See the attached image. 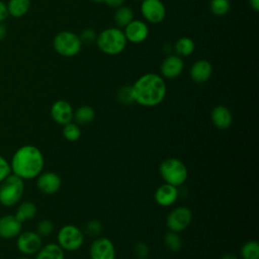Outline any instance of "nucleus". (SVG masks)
Returning <instances> with one entry per match:
<instances>
[{"instance_id": "6", "label": "nucleus", "mask_w": 259, "mask_h": 259, "mask_svg": "<svg viewBox=\"0 0 259 259\" xmlns=\"http://www.w3.org/2000/svg\"><path fill=\"white\" fill-rule=\"evenodd\" d=\"M53 46L55 51L64 57H74L80 51L82 42L79 35L72 31H61L54 37Z\"/></svg>"}, {"instance_id": "39", "label": "nucleus", "mask_w": 259, "mask_h": 259, "mask_svg": "<svg viewBox=\"0 0 259 259\" xmlns=\"http://www.w3.org/2000/svg\"><path fill=\"white\" fill-rule=\"evenodd\" d=\"M6 31V26L2 22H0V40H2L5 37Z\"/></svg>"}, {"instance_id": "35", "label": "nucleus", "mask_w": 259, "mask_h": 259, "mask_svg": "<svg viewBox=\"0 0 259 259\" xmlns=\"http://www.w3.org/2000/svg\"><path fill=\"white\" fill-rule=\"evenodd\" d=\"M80 40L81 42L83 44H91L93 41L96 40V37H97V34L96 32L93 30V29H90V28H87V29H84L81 34H80Z\"/></svg>"}, {"instance_id": "27", "label": "nucleus", "mask_w": 259, "mask_h": 259, "mask_svg": "<svg viewBox=\"0 0 259 259\" xmlns=\"http://www.w3.org/2000/svg\"><path fill=\"white\" fill-rule=\"evenodd\" d=\"M164 244L166 248L172 252L179 251L182 247V240L178 233L169 231L164 237Z\"/></svg>"}, {"instance_id": "38", "label": "nucleus", "mask_w": 259, "mask_h": 259, "mask_svg": "<svg viewBox=\"0 0 259 259\" xmlns=\"http://www.w3.org/2000/svg\"><path fill=\"white\" fill-rule=\"evenodd\" d=\"M249 3L254 11H259V0H249Z\"/></svg>"}, {"instance_id": "30", "label": "nucleus", "mask_w": 259, "mask_h": 259, "mask_svg": "<svg viewBox=\"0 0 259 259\" xmlns=\"http://www.w3.org/2000/svg\"><path fill=\"white\" fill-rule=\"evenodd\" d=\"M117 99L119 102L123 104H131L135 102L134 96H133V91H132V86H122L118 89L117 91Z\"/></svg>"}, {"instance_id": "42", "label": "nucleus", "mask_w": 259, "mask_h": 259, "mask_svg": "<svg viewBox=\"0 0 259 259\" xmlns=\"http://www.w3.org/2000/svg\"><path fill=\"white\" fill-rule=\"evenodd\" d=\"M18 259H30V258H28V257H20Z\"/></svg>"}, {"instance_id": "5", "label": "nucleus", "mask_w": 259, "mask_h": 259, "mask_svg": "<svg viewBox=\"0 0 259 259\" xmlns=\"http://www.w3.org/2000/svg\"><path fill=\"white\" fill-rule=\"evenodd\" d=\"M24 191L23 179L14 174L0 182V203L3 206H13L19 202Z\"/></svg>"}, {"instance_id": "23", "label": "nucleus", "mask_w": 259, "mask_h": 259, "mask_svg": "<svg viewBox=\"0 0 259 259\" xmlns=\"http://www.w3.org/2000/svg\"><path fill=\"white\" fill-rule=\"evenodd\" d=\"M95 117L94 109L89 105H83L76 109L73 118L78 125H86L93 121Z\"/></svg>"}, {"instance_id": "43", "label": "nucleus", "mask_w": 259, "mask_h": 259, "mask_svg": "<svg viewBox=\"0 0 259 259\" xmlns=\"http://www.w3.org/2000/svg\"><path fill=\"white\" fill-rule=\"evenodd\" d=\"M137 1H143V0H137Z\"/></svg>"}, {"instance_id": "26", "label": "nucleus", "mask_w": 259, "mask_h": 259, "mask_svg": "<svg viewBox=\"0 0 259 259\" xmlns=\"http://www.w3.org/2000/svg\"><path fill=\"white\" fill-rule=\"evenodd\" d=\"M241 256L243 259H259V244L251 240L246 242L241 248Z\"/></svg>"}, {"instance_id": "11", "label": "nucleus", "mask_w": 259, "mask_h": 259, "mask_svg": "<svg viewBox=\"0 0 259 259\" xmlns=\"http://www.w3.org/2000/svg\"><path fill=\"white\" fill-rule=\"evenodd\" d=\"M141 12L143 17L151 23L161 22L166 15V9L161 0H143Z\"/></svg>"}, {"instance_id": "32", "label": "nucleus", "mask_w": 259, "mask_h": 259, "mask_svg": "<svg viewBox=\"0 0 259 259\" xmlns=\"http://www.w3.org/2000/svg\"><path fill=\"white\" fill-rule=\"evenodd\" d=\"M102 231V225L97 220H92L88 222L85 226V232L91 237H97Z\"/></svg>"}, {"instance_id": "13", "label": "nucleus", "mask_w": 259, "mask_h": 259, "mask_svg": "<svg viewBox=\"0 0 259 259\" xmlns=\"http://www.w3.org/2000/svg\"><path fill=\"white\" fill-rule=\"evenodd\" d=\"M127 41L133 44H140L147 39L149 35V27L142 20H132L123 31Z\"/></svg>"}, {"instance_id": "37", "label": "nucleus", "mask_w": 259, "mask_h": 259, "mask_svg": "<svg viewBox=\"0 0 259 259\" xmlns=\"http://www.w3.org/2000/svg\"><path fill=\"white\" fill-rule=\"evenodd\" d=\"M103 2H105L108 6L112 8H117L119 6H122L124 0H104Z\"/></svg>"}, {"instance_id": "31", "label": "nucleus", "mask_w": 259, "mask_h": 259, "mask_svg": "<svg viewBox=\"0 0 259 259\" xmlns=\"http://www.w3.org/2000/svg\"><path fill=\"white\" fill-rule=\"evenodd\" d=\"M54 224L50 220H41L36 225V233L40 237H47L50 236L54 232Z\"/></svg>"}, {"instance_id": "25", "label": "nucleus", "mask_w": 259, "mask_h": 259, "mask_svg": "<svg viewBox=\"0 0 259 259\" xmlns=\"http://www.w3.org/2000/svg\"><path fill=\"white\" fill-rule=\"evenodd\" d=\"M194 48H195L194 41L190 37H186V36L179 38L174 46L175 52L179 57L190 56L193 53Z\"/></svg>"}, {"instance_id": "24", "label": "nucleus", "mask_w": 259, "mask_h": 259, "mask_svg": "<svg viewBox=\"0 0 259 259\" xmlns=\"http://www.w3.org/2000/svg\"><path fill=\"white\" fill-rule=\"evenodd\" d=\"M113 19L118 28L125 27L132 20H134V12L126 6H119L114 12Z\"/></svg>"}, {"instance_id": "19", "label": "nucleus", "mask_w": 259, "mask_h": 259, "mask_svg": "<svg viewBox=\"0 0 259 259\" xmlns=\"http://www.w3.org/2000/svg\"><path fill=\"white\" fill-rule=\"evenodd\" d=\"M210 119L213 125L220 130L229 128L233 122L231 111L224 105H218L213 107L210 113Z\"/></svg>"}, {"instance_id": "18", "label": "nucleus", "mask_w": 259, "mask_h": 259, "mask_svg": "<svg viewBox=\"0 0 259 259\" xmlns=\"http://www.w3.org/2000/svg\"><path fill=\"white\" fill-rule=\"evenodd\" d=\"M190 78L196 83H204L206 82L211 74L212 67L211 64L206 60L196 61L190 68Z\"/></svg>"}, {"instance_id": "7", "label": "nucleus", "mask_w": 259, "mask_h": 259, "mask_svg": "<svg viewBox=\"0 0 259 259\" xmlns=\"http://www.w3.org/2000/svg\"><path fill=\"white\" fill-rule=\"evenodd\" d=\"M58 245L65 251H77L84 243V234L76 226L65 225L58 232Z\"/></svg>"}, {"instance_id": "1", "label": "nucleus", "mask_w": 259, "mask_h": 259, "mask_svg": "<svg viewBox=\"0 0 259 259\" xmlns=\"http://www.w3.org/2000/svg\"><path fill=\"white\" fill-rule=\"evenodd\" d=\"M45 165V159L40 150L32 145L18 148L10 161L11 173L21 179L36 178Z\"/></svg>"}, {"instance_id": "33", "label": "nucleus", "mask_w": 259, "mask_h": 259, "mask_svg": "<svg viewBox=\"0 0 259 259\" xmlns=\"http://www.w3.org/2000/svg\"><path fill=\"white\" fill-rule=\"evenodd\" d=\"M134 252L139 259H146L149 254V247L144 242H138L134 247Z\"/></svg>"}, {"instance_id": "21", "label": "nucleus", "mask_w": 259, "mask_h": 259, "mask_svg": "<svg viewBox=\"0 0 259 259\" xmlns=\"http://www.w3.org/2000/svg\"><path fill=\"white\" fill-rule=\"evenodd\" d=\"M6 6L8 15L19 18L27 13L30 7V0H9Z\"/></svg>"}, {"instance_id": "20", "label": "nucleus", "mask_w": 259, "mask_h": 259, "mask_svg": "<svg viewBox=\"0 0 259 259\" xmlns=\"http://www.w3.org/2000/svg\"><path fill=\"white\" fill-rule=\"evenodd\" d=\"M35 259H65L64 250L56 243H49L36 253Z\"/></svg>"}, {"instance_id": "2", "label": "nucleus", "mask_w": 259, "mask_h": 259, "mask_svg": "<svg viewBox=\"0 0 259 259\" xmlns=\"http://www.w3.org/2000/svg\"><path fill=\"white\" fill-rule=\"evenodd\" d=\"M166 90L164 79L154 73L141 76L132 86L135 102L146 107L160 104L166 96Z\"/></svg>"}, {"instance_id": "9", "label": "nucleus", "mask_w": 259, "mask_h": 259, "mask_svg": "<svg viewBox=\"0 0 259 259\" xmlns=\"http://www.w3.org/2000/svg\"><path fill=\"white\" fill-rule=\"evenodd\" d=\"M42 246L41 237L34 231H24L16 237V247L24 255L36 254Z\"/></svg>"}, {"instance_id": "15", "label": "nucleus", "mask_w": 259, "mask_h": 259, "mask_svg": "<svg viewBox=\"0 0 259 259\" xmlns=\"http://www.w3.org/2000/svg\"><path fill=\"white\" fill-rule=\"evenodd\" d=\"M21 230L22 223H20L14 214H6L0 218V238H16L20 234Z\"/></svg>"}, {"instance_id": "14", "label": "nucleus", "mask_w": 259, "mask_h": 259, "mask_svg": "<svg viewBox=\"0 0 259 259\" xmlns=\"http://www.w3.org/2000/svg\"><path fill=\"white\" fill-rule=\"evenodd\" d=\"M73 115L72 105L66 100H57L51 107V116L59 124L65 125L71 122Z\"/></svg>"}, {"instance_id": "12", "label": "nucleus", "mask_w": 259, "mask_h": 259, "mask_svg": "<svg viewBox=\"0 0 259 259\" xmlns=\"http://www.w3.org/2000/svg\"><path fill=\"white\" fill-rule=\"evenodd\" d=\"M61 184L60 176L52 171L41 172L36 179L37 189L45 194H55L60 190Z\"/></svg>"}, {"instance_id": "16", "label": "nucleus", "mask_w": 259, "mask_h": 259, "mask_svg": "<svg viewBox=\"0 0 259 259\" xmlns=\"http://www.w3.org/2000/svg\"><path fill=\"white\" fill-rule=\"evenodd\" d=\"M179 196V190L176 186H173L168 183L160 185L154 194L156 202L161 206H170L172 205Z\"/></svg>"}, {"instance_id": "4", "label": "nucleus", "mask_w": 259, "mask_h": 259, "mask_svg": "<svg viewBox=\"0 0 259 259\" xmlns=\"http://www.w3.org/2000/svg\"><path fill=\"white\" fill-rule=\"evenodd\" d=\"M159 172L165 183L179 187L188 177L186 165L179 159L170 157L163 160L159 166Z\"/></svg>"}, {"instance_id": "3", "label": "nucleus", "mask_w": 259, "mask_h": 259, "mask_svg": "<svg viewBox=\"0 0 259 259\" xmlns=\"http://www.w3.org/2000/svg\"><path fill=\"white\" fill-rule=\"evenodd\" d=\"M96 44L101 52L107 55H117L126 46V38L123 31L118 27L103 29L96 37Z\"/></svg>"}, {"instance_id": "10", "label": "nucleus", "mask_w": 259, "mask_h": 259, "mask_svg": "<svg viewBox=\"0 0 259 259\" xmlns=\"http://www.w3.org/2000/svg\"><path fill=\"white\" fill-rule=\"evenodd\" d=\"M89 256L90 259H115L114 245L108 238H97L90 245Z\"/></svg>"}, {"instance_id": "8", "label": "nucleus", "mask_w": 259, "mask_h": 259, "mask_svg": "<svg viewBox=\"0 0 259 259\" xmlns=\"http://www.w3.org/2000/svg\"><path fill=\"white\" fill-rule=\"evenodd\" d=\"M192 221V212L186 206H177L172 209L166 219L167 228L175 233L184 231Z\"/></svg>"}, {"instance_id": "22", "label": "nucleus", "mask_w": 259, "mask_h": 259, "mask_svg": "<svg viewBox=\"0 0 259 259\" xmlns=\"http://www.w3.org/2000/svg\"><path fill=\"white\" fill-rule=\"evenodd\" d=\"M36 205L33 202L23 201L17 206L14 215L20 223H23L25 221L33 219L36 214Z\"/></svg>"}, {"instance_id": "34", "label": "nucleus", "mask_w": 259, "mask_h": 259, "mask_svg": "<svg viewBox=\"0 0 259 259\" xmlns=\"http://www.w3.org/2000/svg\"><path fill=\"white\" fill-rule=\"evenodd\" d=\"M11 174L10 163L0 155V182Z\"/></svg>"}, {"instance_id": "29", "label": "nucleus", "mask_w": 259, "mask_h": 259, "mask_svg": "<svg viewBox=\"0 0 259 259\" xmlns=\"http://www.w3.org/2000/svg\"><path fill=\"white\" fill-rule=\"evenodd\" d=\"M209 8L212 14L217 16H223L229 12L231 4L229 0H211Z\"/></svg>"}, {"instance_id": "36", "label": "nucleus", "mask_w": 259, "mask_h": 259, "mask_svg": "<svg viewBox=\"0 0 259 259\" xmlns=\"http://www.w3.org/2000/svg\"><path fill=\"white\" fill-rule=\"evenodd\" d=\"M8 17V11L6 4L0 0V22L4 21Z\"/></svg>"}, {"instance_id": "28", "label": "nucleus", "mask_w": 259, "mask_h": 259, "mask_svg": "<svg viewBox=\"0 0 259 259\" xmlns=\"http://www.w3.org/2000/svg\"><path fill=\"white\" fill-rule=\"evenodd\" d=\"M63 136L69 142H76L81 137V128L77 123L69 122L63 127Z\"/></svg>"}, {"instance_id": "40", "label": "nucleus", "mask_w": 259, "mask_h": 259, "mask_svg": "<svg viewBox=\"0 0 259 259\" xmlns=\"http://www.w3.org/2000/svg\"><path fill=\"white\" fill-rule=\"evenodd\" d=\"M221 259H238L235 255H233V254H231V253H227V254H224L222 257H221Z\"/></svg>"}, {"instance_id": "41", "label": "nucleus", "mask_w": 259, "mask_h": 259, "mask_svg": "<svg viewBox=\"0 0 259 259\" xmlns=\"http://www.w3.org/2000/svg\"><path fill=\"white\" fill-rule=\"evenodd\" d=\"M93 2H96V3H101V2H103L104 0H92Z\"/></svg>"}, {"instance_id": "17", "label": "nucleus", "mask_w": 259, "mask_h": 259, "mask_svg": "<svg viewBox=\"0 0 259 259\" xmlns=\"http://www.w3.org/2000/svg\"><path fill=\"white\" fill-rule=\"evenodd\" d=\"M184 68L183 61L181 57L177 55L168 56L161 64V74L168 79H173L178 77Z\"/></svg>"}]
</instances>
